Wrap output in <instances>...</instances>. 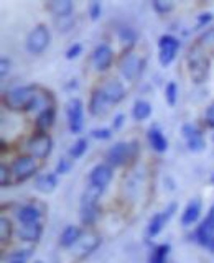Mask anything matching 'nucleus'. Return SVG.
Here are the masks:
<instances>
[{
	"label": "nucleus",
	"mask_w": 214,
	"mask_h": 263,
	"mask_svg": "<svg viewBox=\"0 0 214 263\" xmlns=\"http://www.w3.org/2000/svg\"><path fill=\"white\" fill-rule=\"evenodd\" d=\"M37 86H22L5 94V105L10 110H28L33 99L37 97Z\"/></svg>",
	"instance_id": "nucleus-1"
},
{
	"label": "nucleus",
	"mask_w": 214,
	"mask_h": 263,
	"mask_svg": "<svg viewBox=\"0 0 214 263\" xmlns=\"http://www.w3.org/2000/svg\"><path fill=\"white\" fill-rule=\"evenodd\" d=\"M188 68L189 74H191V79L196 84H201L206 81L209 72V60L206 58L204 51L200 46L191 48V51L188 54Z\"/></svg>",
	"instance_id": "nucleus-2"
},
{
	"label": "nucleus",
	"mask_w": 214,
	"mask_h": 263,
	"mask_svg": "<svg viewBox=\"0 0 214 263\" xmlns=\"http://www.w3.org/2000/svg\"><path fill=\"white\" fill-rule=\"evenodd\" d=\"M137 155V142L126 143L119 142L115 143L109 152H107V161L111 166H122L129 160H132Z\"/></svg>",
	"instance_id": "nucleus-3"
},
{
	"label": "nucleus",
	"mask_w": 214,
	"mask_h": 263,
	"mask_svg": "<svg viewBox=\"0 0 214 263\" xmlns=\"http://www.w3.org/2000/svg\"><path fill=\"white\" fill-rule=\"evenodd\" d=\"M51 146H53L51 137L43 134V132L33 135L27 142V150H28L30 156H33V158H38V160L46 158V156L51 153Z\"/></svg>",
	"instance_id": "nucleus-4"
},
{
	"label": "nucleus",
	"mask_w": 214,
	"mask_h": 263,
	"mask_svg": "<svg viewBox=\"0 0 214 263\" xmlns=\"http://www.w3.org/2000/svg\"><path fill=\"white\" fill-rule=\"evenodd\" d=\"M49 40H51L49 30L45 27V25H38L27 38V49L31 54H41L48 48Z\"/></svg>",
	"instance_id": "nucleus-5"
},
{
	"label": "nucleus",
	"mask_w": 214,
	"mask_h": 263,
	"mask_svg": "<svg viewBox=\"0 0 214 263\" xmlns=\"http://www.w3.org/2000/svg\"><path fill=\"white\" fill-rule=\"evenodd\" d=\"M12 175L15 176V183H22V181H27L28 178H31L38 170L37 160L33 156H20L16 158L12 164Z\"/></svg>",
	"instance_id": "nucleus-6"
},
{
	"label": "nucleus",
	"mask_w": 214,
	"mask_h": 263,
	"mask_svg": "<svg viewBox=\"0 0 214 263\" xmlns=\"http://www.w3.org/2000/svg\"><path fill=\"white\" fill-rule=\"evenodd\" d=\"M144 68V60L138 58L135 53H127L120 58V63H119V69L120 74L127 81H134L140 72H142Z\"/></svg>",
	"instance_id": "nucleus-7"
},
{
	"label": "nucleus",
	"mask_w": 214,
	"mask_h": 263,
	"mask_svg": "<svg viewBox=\"0 0 214 263\" xmlns=\"http://www.w3.org/2000/svg\"><path fill=\"white\" fill-rule=\"evenodd\" d=\"M158 46H160V54H158L160 64L162 66L171 64V61L175 60L180 49V41L171 35H163L158 41Z\"/></svg>",
	"instance_id": "nucleus-8"
},
{
	"label": "nucleus",
	"mask_w": 214,
	"mask_h": 263,
	"mask_svg": "<svg viewBox=\"0 0 214 263\" xmlns=\"http://www.w3.org/2000/svg\"><path fill=\"white\" fill-rule=\"evenodd\" d=\"M66 115H68V123L71 134H79L82 130V102L81 99H71L66 105Z\"/></svg>",
	"instance_id": "nucleus-9"
},
{
	"label": "nucleus",
	"mask_w": 214,
	"mask_h": 263,
	"mask_svg": "<svg viewBox=\"0 0 214 263\" xmlns=\"http://www.w3.org/2000/svg\"><path fill=\"white\" fill-rule=\"evenodd\" d=\"M181 134H183V137L186 138L188 142V148L194 153H200L204 150L206 146V142L203 138V134L201 130L191 125V123H186V125H183V128H181Z\"/></svg>",
	"instance_id": "nucleus-10"
},
{
	"label": "nucleus",
	"mask_w": 214,
	"mask_h": 263,
	"mask_svg": "<svg viewBox=\"0 0 214 263\" xmlns=\"http://www.w3.org/2000/svg\"><path fill=\"white\" fill-rule=\"evenodd\" d=\"M101 245V238H99L96 234H84V235H81V238L78 240V243L73 247V249H76V257L78 258H86L87 255L93 253L97 247Z\"/></svg>",
	"instance_id": "nucleus-11"
},
{
	"label": "nucleus",
	"mask_w": 214,
	"mask_h": 263,
	"mask_svg": "<svg viewBox=\"0 0 214 263\" xmlns=\"http://www.w3.org/2000/svg\"><path fill=\"white\" fill-rule=\"evenodd\" d=\"M212 238H214V205L209 209L208 217L201 222V226L196 230V240L201 245L209 247Z\"/></svg>",
	"instance_id": "nucleus-12"
},
{
	"label": "nucleus",
	"mask_w": 214,
	"mask_h": 263,
	"mask_svg": "<svg viewBox=\"0 0 214 263\" xmlns=\"http://www.w3.org/2000/svg\"><path fill=\"white\" fill-rule=\"evenodd\" d=\"M175 211H176V204H170L163 212L155 214V216L150 219V222H148V235L150 237L158 235L162 232L163 226L167 224V222L170 220V217L175 214Z\"/></svg>",
	"instance_id": "nucleus-13"
},
{
	"label": "nucleus",
	"mask_w": 214,
	"mask_h": 263,
	"mask_svg": "<svg viewBox=\"0 0 214 263\" xmlns=\"http://www.w3.org/2000/svg\"><path fill=\"white\" fill-rule=\"evenodd\" d=\"M114 60V51L109 45H99L94 53H93V61H94V68L97 71H105L111 68Z\"/></svg>",
	"instance_id": "nucleus-14"
},
{
	"label": "nucleus",
	"mask_w": 214,
	"mask_h": 263,
	"mask_svg": "<svg viewBox=\"0 0 214 263\" xmlns=\"http://www.w3.org/2000/svg\"><path fill=\"white\" fill-rule=\"evenodd\" d=\"M112 179V168L109 164H97L93 168V171L89 173V181L91 184H94L97 187H105L111 183Z\"/></svg>",
	"instance_id": "nucleus-15"
},
{
	"label": "nucleus",
	"mask_w": 214,
	"mask_h": 263,
	"mask_svg": "<svg viewBox=\"0 0 214 263\" xmlns=\"http://www.w3.org/2000/svg\"><path fill=\"white\" fill-rule=\"evenodd\" d=\"M102 92L105 96V99L109 101V104H119L123 97H126V89H123L122 82L111 79L107 81L102 86Z\"/></svg>",
	"instance_id": "nucleus-16"
},
{
	"label": "nucleus",
	"mask_w": 214,
	"mask_h": 263,
	"mask_svg": "<svg viewBox=\"0 0 214 263\" xmlns=\"http://www.w3.org/2000/svg\"><path fill=\"white\" fill-rule=\"evenodd\" d=\"M107 105H109V101L105 99L102 89H97L91 94V101H89V112L94 117H101L107 112Z\"/></svg>",
	"instance_id": "nucleus-17"
},
{
	"label": "nucleus",
	"mask_w": 214,
	"mask_h": 263,
	"mask_svg": "<svg viewBox=\"0 0 214 263\" xmlns=\"http://www.w3.org/2000/svg\"><path fill=\"white\" fill-rule=\"evenodd\" d=\"M201 199L200 197H194L188 202V205L185 208V212L181 214V224L183 226H193L194 222L200 219V214H201Z\"/></svg>",
	"instance_id": "nucleus-18"
},
{
	"label": "nucleus",
	"mask_w": 214,
	"mask_h": 263,
	"mask_svg": "<svg viewBox=\"0 0 214 263\" xmlns=\"http://www.w3.org/2000/svg\"><path fill=\"white\" fill-rule=\"evenodd\" d=\"M41 234H43V227H41L40 222H35V224H25L19 230V237L23 242H38Z\"/></svg>",
	"instance_id": "nucleus-19"
},
{
	"label": "nucleus",
	"mask_w": 214,
	"mask_h": 263,
	"mask_svg": "<svg viewBox=\"0 0 214 263\" xmlns=\"http://www.w3.org/2000/svg\"><path fill=\"white\" fill-rule=\"evenodd\" d=\"M58 186V178L55 173H46V175H41L37 178L35 181V189L43 194H49L53 193Z\"/></svg>",
	"instance_id": "nucleus-20"
},
{
	"label": "nucleus",
	"mask_w": 214,
	"mask_h": 263,
	"mask_svg": "<svg viewBox=\"0 0 214 263\" xmlns=\"http://www.w3.org/2000/svg\"><path fill=\"white\" fill-rule=\"evenodd\" d=\"M102 191H104L102 187H97L94 184L87 186L84 194L81 197V208H94V205H97V201L101 199Z\"/></svg>",
	"instance_id": "nucleus-21"
},
{
	"label": "nucleus",
	"mask_w": 214,
	"mask_h": 263,
	"mask_svg": "<svg viewBox=\"0 0 214 263\" xmlns=\"http://www.w3.org/2000/svg\"><path fill=\"white\" fill-rule=\"evenodd\" d=\"M81 229L79 227H74V226H69L66 227L63 230V234L60 237V243L61 247H64V249H71V247H74L78 243V240L81 238Z\"/></svg>",
	"instance_id": "nucleus-22"
},
{
	"label": "nucleus",
	"mask_w": 214,
	"mask_h": 263,
	"mask_svg": "<svg viewBox=\"0 0 214 263\" xmlns=\"http://www.w3.org/2000/svg\"><path fill=\"white\" fill-rule=\"evenodd\" d=\"M148 142H150V146L153 148V150L158 152V153L167 152V148H168L167 138L163 137V134L158 128H150V130H148Z\"/></svg>",
	"instance_id": "nucleus-23"
},
{
	"label": "nucleus",
	"mask_w": 214,
	"mask_h": 263,
	"mask_svg": "<svg viewBox=\"0 0 214 263\" xmlns=\"http://www.w3.org/2000/svg\"><path fill=\"white\" fill-rule=\"evenodd\" d=\"M16 217L22 222V224H35L40 220L41 212L35 208V205H23V208L16 212Z\"/></svg>",
	"instance_id": "nucleus-24"
},
{
	"label": "nucleus",
	"mask_w": 214,
	"mask_h": 263,
	"mask_svg": "<svg viewBox=\"0 0 214 263\" xmlns=\"http://www.w3.org/2000/svg\"><path fill=\"white\" fill-rule=\"evenodd\" d=\"M48 10L53 15H56V18L68 16L73 12V2L71 0H53V2L48 4Z\"/></svg>",
	"instance_id": "nucleus-25"
},
{
	"label": "nucleus",
	"mask_w": 214,
	"mask_h": 263,
	"mask_svg": "<svg viewBox=\"0 0 214 263\" xmlns=\"http://www.w3.org/2000/svg\"><path fill=\"white\" fill-rule=\"evenodd\" d=\"M55 119H56V110H55V107H49V109L43 110V112H40L38 114V117L35 120L37 123V128L40 132H46L49 127L55 123Z\"/></svg>",
	"instance_id": "nucleus-26"
},
{
	"label": "nucleus",
	"mask_w": 214,
	"mask_h": 263,
	"mask_svg": "<svg viewBox=\"0 0 214 263\" xmlns=\"http://www.w3.org/2000/svg\"><path fill=\"white\" fill-rule=\"evenodd\" d=\"M132 115H134V119L138 122L147 120L152 115V105L147 101H137L134 104V109H132Z\"/></svg>",
	"instance_id": "nucleus-27"
},
{
	"label": "nucleus",
	"mask_w": 214,
	"mask_h": 263,
	"mask_svg": "<svg viewBox=\"0 0 214 263\" xmlns=\"http://www.w3.org/2000/svg\"><path fill=\"white\" fill-rule=\"evenodd\" d=\"M198 46H200L204 53L214 54V28L204 31L198 40Z\"/></svg>",
	"instance_id": "nucleus-28"
},
{
	"label": "nucleus",
	"mask_w": 214,
	"mask_h": 263,
	"mask_svg": "<svg viewBox=\"0 0 214 263\" xmlns=\"http://www.w3.org/2000/svg\"><path fill=\"white\" fill-rule=\"evenodd\" d=\"M168 252H170V245L168 243H162L158 247H155L152 257H150V261H148V263H167Z\"/></svg>",
	"instance_id": "nucleus-29"
},
{
	"label": "nucleus",
	"mask_w": 214,
	"mask_h": 263,
	"mask_svg": "<svg viewBox=\"0 0 214 263\" xmlns=\"http://www.w3.org/2000/svg\"><path fill=\"white\" fill-rule=\"evenodd\" d=\"M99 217V208H81V222L84 226H93Z\"/></svg>",
	"instance_id": "nucleus-30"
},
{
	"label": "nucleus",
	"mask_w": 214,
	"mask_h": 263,
	"mask_svg": "<svg viewBox=\"0 0 214 263\" xmlns=\"http://www.w3.org/2000/svg\"><path fill=\"white\" fill-rule=\"evenodd\" d=\"M12 232H13L12 222L7 217H0V242H2V245H5L8 240H10Z\"/></svg>",
	"instance_id": "nucleus-31"
},
{
	"label": "nucleus",
	"mask_w": 214,
	"mask_h": 263,
	"mask_svg": "<svg viewBox=\"0 0 214 263\" xmlns=\"http://www.w3.org/2000/svg\"><path fill=\"white\" fill-rule=\"evenodd\" d=\"M86 150H87V140L86 138H79L78 142L71 146L69 155H71L73 160H78V158H81V156L86 153Z\"/></svg>",
	"instance_id": "nucleus-32"
},
{
	"label": "nucleus",
	"mask_w": 214,
	"mask_h": 263,
	"mask_svg": "<svg viewBox=\"0 0 214 263\" xmlns=\"http://www.w3.org/2000/svg\"><path fill=\"white\" fill-rule=\"evenodd\" d=\"M176 97H178V87L175 82H168L167 87H165V99H167L168 105H175L176 104Z\"/></svg>",
	"instance_id": "nucleus-33"
},
{
	"label": "nucleus",
	"mask_w": 214,
	"mask_h": 263,
	"mask_svg": "<svg viewBox=\"0 0 214 263\" xmlns=\"http://www.w3.org/2000/svg\"><path fill=\"white\" fill-rule=\"evenodd\" d=\"M119 38L123 45H134V41L137 40V33L132 28H122L119 31Z\"/></svg>",
	"instance_id": "nucleus-34"
},
{
	"label": "nucleus",
	"mask_w": 214,
	"mask_h": 263,
	"mask_svg": "<svg viewBox=\"0 0 214 263\" xmlns=\"http://www.w3.org/2000/svg\"><path fill=\"white\" fill-rule=\"evenodd\" d=\"M56 27L60 31H68L73 28L74 25V16L73 15H68V16H60V18H56Z\"/></svg>",
	"instance_id": "nucleus-35"
},
{
	"label": "nucleus",
	"mask_w": 214,
	"mask_h": 263,
	"mask_svg": "<svg viewBox=\"0 0 214 263\" xmlns=\"http://www.w3.org/2000/svg\"><path fill=\"white\" fill-rule=\"evenodd\" d=\"M171 8H173V4L171 2H165V0H155V2H153V10L156 13H160V15L170 12Z\"/></svg>",
	"instance_id": "nucleus-36"
},
{
	"label": "nucleus",
	"mask_w": 214,
	"mask_h": 263,
	"mask_svg": "<svg viewBox=\"0 0 214 263\" xmlns=\"http://www.w3.org/2000/svg\"><path fill=\"white\" fill-rule=\"evenodd\" d=\"M10 173L12 170H8L7 164H0V186L7 187L10 184Z\"/></svg>",
	"instance_id": "nucleus-37"
},
{
	"label": "nucleus",
	"mask_w": 214,
	"mask_h": 263,
	"mask_svg": "<svg viewBox=\"0 0 214 263\" xmlns=\"http://www.w3.org/2000/svg\"><path fill=\"white\" fill-rule=\"evenodd\" d=\"M91 135H93L94 138H97V140H109L112 134H111L109 128H96V130L91 132Z\"/></svg>",
	"instance_id": "nucleus-38"
},
{
	"label": "nucleus",
	"mask_w": 214,
	"mask_h": 263,
	"mask_svg": "<svg viewBox=\"0 0 214 263\" xmlns=\"http://www.w3.org/2000/svg\"><path fill=\"white\" fill-rule=\"evenodd\" d=\"M69 170H71V161L66 160V158H61L60 163H58V166H56V173L58 175H66Z\"/></svg>",
	"instance_id": "nucleus-39"
},
{
	"label": "nucleus",
	"mask_w": 214,
	"mask_h": 263,
	"mask_svg": "<svg viewBox=\"0 0 214 263\" xmlns=\"http://www.w3.org/2000/svg\"><path fill=\"white\" fill-rule=\"evenodd\" d=\"M81 51H82V46L79 43H74L68 51H66V58H68V60H74V58H78L81 54Z\"/></svg>",
	"instance_id": "nucleus-40"
},
{
	"label": "nucleus",
	"mask_w": 214,
	"mask_h": 263,
	"mask_svg": "<svg viewBox=\"0 0 214 263\" xmlns=\"http://www.w3.org/2000/svg\"><path fill=\"white\" fill-rule=\"evenodd\" d=\"M212 22V13H201L200 16H198V25H196V28H203L206 27L208 23Z\"/></svg>",
	"instance_id": "nucleus-41"
},
{
	"label": "nucleus",
	"mask_w": 214,
	"mask_h": 263,
	"mask_svg": "<svg viewBox=\"0 0 214 263\" xmlns=\"http://www.w3.org/2000/svg\"><path fill=\"white\" fill-rule=\"evenodd\" d=\"M89 15H91V18H93V20H97L99 16H101V4H99V2H94L93 5H91V8H89Z\"/></svg>",
	"instance_id": "nucleus-42"
},
{
	"label": "nucleus",
	"mask_w": 214,
	"mask_h": 263,
	"mask_svg": "<svg viewBox=\"0 0 214 263\" xmlns=\"http://www.w3.org/2000/svg\"><path fill=\"white\" fill-rule=\"evenodd\" d=\"M206 122L209 127H214V102L206 109Z\"/></svg>",
	"instance_id": "nucleus-43"
},
{
	"label": "nucleus",
	"mask_w": 214,
	"mask_h": 263,
	"mask_svg": "<svg viewBox=\"0 0 214 263\" xmlns=\"http://www.w3.org/2000/svg\"><path fill=\"white\" fill-rule=\"evenodd\" d=\"M0 74H2V78H5V74L8 71V68H10V61L7 60V58H2V63H0Z\"/></svg>",
	"instance_id": "nucleus-44"
},
{
	"label": "nucleus",
	"mask_w": 214,
	"mask_h": 263,
	"mask_svg": "<svg viewBox=\"0 0 214 263\" xmlns=\"http://www.w3.org/2000/svg\"><path fill=\"white\" fill-rule=\"evenodd\" d=\"M123 115L122 114H119V115H115V119H114V123H112V127H114V130H117V128H120L122 127V123H123Z\"/></svg>",
	"instance_id": "nucleus-45"
},
{
	"label": "nucleus",
	"mask_w": 214,
	"mask_h": 263,
	"mask_svg": "<svg viewBox=\"0 0 214 263\" xmlns=\"http://www.w3.org/2000/svg\"><path fill=\"white\" fill-rule=\"evenodd\" d=\"M27 260H22V258H10V261L8 263H25Z\"/></svg>",
	"instance_id": "nucleus-46"
},
{
	"label": "nucleus",
	"mask_w": 214,
	"mask_h": 263,
	"mask_svg": "<svg viewBox=\"0 0 214 263\" xmlns=\"http://www.w3.org/2000/svg\"><path fill=\"white\" fill-rule=\"evenodd\" d=\"M209 249L214 252V238H212V240H211V243H209Z\"/></svg>",
	"instance_id": "nucleus-47"
},
{
	"label": "nucleus",
	"mask_w": 214,
	"mask_h": 263,
	"mask_svg": "<svg viewBox=\"0 0 214 263\" xmlns=\"http://www.w3.org/2000/svg\"><path fill=\"white\" fill-rule=\"evenodd\" d=\"M212 183H214V176H212Z\"/></svg>",
	"instance_id": "nucleus-48"
},
{
	"label": "nucleus",
	"mask_w": 214,
	"mask_h": 263,
	"mask_svg": "<svg viewBox=\"0 0 214 263\" xmlns=\"http://www.w3.org/2000/svg\"><path fill=\"white\" fill-rule=\"evenodd\" d=\"M35 263H41V261H35Z\"/></svg>",
	"instance_id": "nucleus-49"
}]
</instances>
